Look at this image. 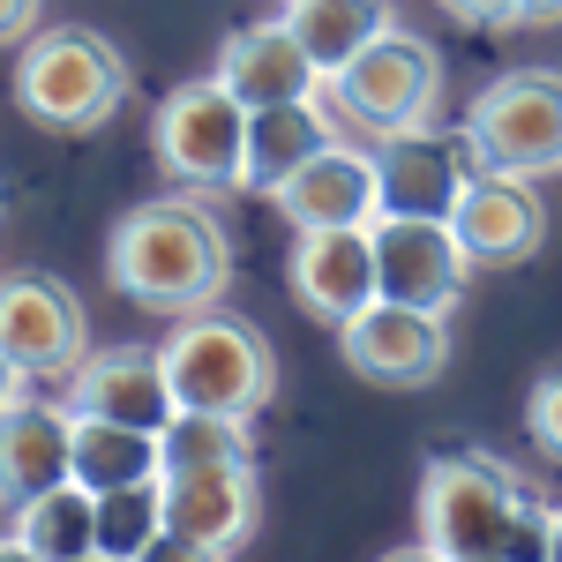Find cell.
<instances>
[{"label":"cell","mask_w":562,"mask_h":562,"mask_svg":"<svg viewBox=\"0 0 562 562\" xmlns=\"http://www.w3.org/2000/svg\"><path fill=\"white\" fill-rule=\"evenodd\" d=\"M0 562H45V555H38V548H23L15 532H0Z\"/></svg>","instance_id":"4dcf8cb0"},{"label":"cell","mask_w":562,"mask_h":562,"mask_svg":"<svg viewBox=\"0 0 562 562\" xmlns=\"http://www.w3.org/2000/svg\"><path fill=\"white\" fill-rule=\"evenodd\" d=\"M473 278V256L450 217H375V285L397 307L450 315Z\"/></svg>","instance_id":"9c48e42d"},{"label":"cell","mask_w":562,"mask_h":562,"mask_svg":"<svg viewBox=\"0 0 562 562\" xmlns=\"http://www.w3.org/2000/svg\"><path fill=\"white\" fill-rule=\"evenodd\" d=\"M525 495H532L525 473H510L503 458H487V450H442L420 473V540L442 548L450 562L503 555Z\"/></svg>","instance_id":"277c9868"},{"label":"cell","mask_w":562,"mask_h":562,"mask_svg":"<svg viewBox=\"0 0 562 562\" xmlns=\"http://www.w3.org/2000/svg\"><path fill=\"white\" fill-rule=\"evenodd\" d=\"M562 23V0H510V31H548Z\"/></svg>","instance_id":"f1b7e54d"},{"label":"cell","mask_w":562,"mask_h":562,"mask_svg":"<svg viewBox=\"0 0 562 562\" xmlns=\"http://www.w3.org/2000/svg\"><path fill=\"white\" fill-rule=\"evenodd\" d=\"M8 532H15L23 548H38L45 562H83V555H98V495L76 487V480H60L53 495L23 503V510L8 518Z\"/></svg>","instance_id":"7402d4cb"},{"label":"cell","mask_w":562,"mask_h":562,"mask_svg":"<svg viewBox=\"0 0 562 562\" xmlns=\"http://www.w3.org/2000/svg\"><path fill=\"white\" fill-rule=\"evenodd\" d=\"M285 278H293V301H301L315 323L346 330L360 307L383 301V285H375V225L301 233V240H293V262H285Z\"/></svg>","instance_id":"7c38bea8"},{"label":"cell","mask_w":562,"mask_h":562,"mask_svg":"<svg viewBox=\"0 0 562 562\" xmlns=\"http://www.w3.org/2000/svg\"><path fill=\"white\" fill-rule=\"evenodd\" d=\"M525 428H532V442L562 465V368H548L540 383L525 390Z\"/></svg>","instance_id":"d4e9b609"},{"label":"cell","mask_w":562,"mask_h":562,"mask_svg":"<svg viewBox=\"0 0 562 562\" xmlns=\"http://www.w3.org/2000/svg\"><path fill=\"white\" fill-rule=\"evenodd\" d=\"M383 562H450V555H442V548H428V540H413V548H390Z\"/></svg>","instance_id":"f546056e"},{"label":"cell","mask_w":562,"mask_h":562,"mask_svg":"<svg viewBox=\"0 0 562 562\" xmlns=\"http://www.w3.org/2000/svg\"><path fill=\"white\" fill-rule=\"evenodd\" d=\"M166 383H173L180 413H217V420H256L262 405L278 397V352L256 323L203 307V315H180L166 330Z\"/></svg>","instance_id":"3957f363"},{"label":"cell","mask_w":562,"mask_h":562,"mask_svg":"<svg viewBox=\"0 0 562 562\" xmlns=\"http://www.w3.org/2000/svg\"><path fill=\"white\" fill-rule=\"evenodd\" d=\"M83 562H113V555H83Z\"/></svg>","instance_id":"836d02e7"},{"label":"cell","mask_w":562,"mask_h":562,"mask_svg":"<svg viewBox=\"0 0 562 562\" xmlns=\"http://www.w3.org/2000/svg\"><path fill=\"white\" fill-rule=\"evenodd\" d=\"M548 562H562V503H555V525H548Z\"/></svg>","instance_id":"d6a6232c"},{"label":"cell","mask_w":562,"mask_h":562,"mask_svg":"<svg viewBox=\"0 0 562 562\" xmlns=\"http://www.w3.org/2000/svg\"><path fill=\"white\" fill-rule=\"evenodd\" d=\"M256 465H211V473H166V532L203 548H240L256 532Z\"/></svg>","instance_id":"ac0fdd59"},{"label":"cell","mask_w":562,"mask_h":562,"mask_svg":"<svg viewBox=\"0 0 562 562\" xmlns=\"http://www.w3.org/2000/svg\"><path fill=\"white\" fill-rule=\"evenodd\" d=\"M105 278H113L121 301L180 323V315H203V307L225 301V285H233V240L203 211V195H158V203H135L113 225Z\"/></svg>","instance_id":"6da1fadb"},{"label":"cell","mask_w":562,"mask_h":562,"mask_svg":"<svg viewBox=\"0 0 562 562\" xmlns=\"http://www.w3.org/2000/svg\"><path fill=\"white\" fill-rule=\"evenodd\" d=\"M458 135H465L480 173H510V180L562 173V76H548V68L495 76L473 98Z\"/></svg>","instance_id":"8992f818"},{"label":"cell","mask_w":562,"mask_h":562,"mask_svg":"<svg viewBox=\"0 0 562 562\" xmlns=\"http://www.w3.org/2000/svg\"><path fill=\"white\" fill-rule=\"evenodd\" d=\"M278 211L293 217V233H338V225H375L383 217V166L375 150H352V143H330L315 150L301 173L270 195Z\"/></svg>","instance_id":"4fadbf2b"},{"label":"cell","mask_w":562,"mask_h":562,"mask_svg":"<svg viewBox=\"0 0 562 562\" xmlns=\"http://www.w3.org/2000/svg\"><path fill=\"white\" fill-rule=\"evenodd\" d=\"M217 83L233 90L248 113H262V105H293V98H315V60L301 53V38L285 31V15L278 23H248V31H225V45H217Z\"/></svg>","instance_id":"2e32d148"},{"label":"cell","mask_w":562,"mask_h":562,"mask_svg":"<svg viewBox=\"0 0 562 562\" xmlns=\"http://www.w3.org/2000/svg\"><path fill=\"white\" fill-rule=\"evenodd\" d=\"M442 8L473 31H510V0H442Z\"/></svg>","instance_id":"83f0119b"},{"label":"cell","mask_w":562,"mask_h":562,"mask_svg":"<svg viewBox=\"0 0 562 562\" xmlns=\"http://www.w3.org/2000/svg\"><path fill=\"white\" fill-rule=\"evenodd\" d=\"M166 473H211V465H256V435L248 420H217V413H180L158 435Z\"/></svg>","instance_id":"603a6c76"},{"label":"cell","mask_w":562,"mask_h":562,"mask_svg":"<svg viewBox=\"0 0 562 562\" xmlns=\"http://www.w3.org/2000/svg\"><path fill=\"white\" fill-rule=\"evenodd\" d=\"M0 352L31 375V383H68L90 352L83 301L53 278V270H8L0 278Z\"/></svg>","instance_id":"ba28073f"},{"label":"cell","mask_w":562,"mask_h":562,"mask_svg":"<svg viewBox=\"0 0 562 562\" xmlns=\"http://www.w3.org/2000/svg\"><path fill=\"white\" fill-rule=\"evenodd\" d=\"M330 143H338V121L323 113V98L262 105V113H248V166H240V188L278 195V188L301 173L315 150H330Z\"/></svg>","instance_id":"d6986e66"},{"label":"cell","mask_w":562,"mask_h":562,"mask_svg":"<svg viewBox=\"0 0 562 562\" xmlns=\"http://www.w3.org/2000/svg\"><path fill=\"white\" fill-rule=\"evenodd\" d=\"M450 225H458L473 270H518V262H532L540 240H548V203H540L532 180L473 173V188H465V203L450 211Z\"/></svg>","instance_id":"5bb4252c"},{"label":"cell","mask_w":562,"mask_h":562,"mask_svg":"<svg viewBox=\"0 0 562 562\" xmlns=\"http://www.w3.org/2000/svg\"><path fill=\"white\" fill-rule=\"evenodd\" d=\"M68 428H76L68 405H38V397L0 405V510L8 518L68 480Z\"/></svg>","instance_id":"e0dca14e"},{"label":"cell","mask_w":562,"mask_h":562,"mask_svg":"<svg viewBox=\"0 0 562 562\" xmlns=\"http://www.w3.org/2000/svg\"><path fill=\"white\" fill-rule=\"evenodd\" d=\"M435 98H442V53L413 31H383L352 68L330 76V105L346 113V128L375 135V143L428 128Z\"/></svg>","instance_id":"52a82bcc"},{"label":"cell","mask_w":562,"mask_h":562,"mask_svg":"<svg viewBox=\"0 0 562 562\" xmlns=\"http://www.w3.org/2000/svg\"><path fill=\"white\" fill-rule=\"evenodd\" d=\"M158 532H166V480H143V487L98 495V555L135 562Z\"/></svg>","instance_id":"cb8c5ba5"},{"label":"cell","mask_w":562,"mask_h":562,"mask_svg":"<svg viewBox=\"0 0 562 562\" xmlns=\"http://www.w3.org/2000/svg\"><path fill=\"white\" fill-rule=\"evenodd\" d=\"M128 90H135V68L121 60V45L105 31H90V23H53L15 60V105L45 135H98L128 105Z\"/></svg>","instance_id":"7a4b0ae2"},{"label":"cell","mask_w":562,"mask_h":562,"mask_svg":"<svg viewBox=\"0 0 562 562\" xmlns=\"http://www.w3.org/2000/svg\"><path fill=\"white\" fill-rule=\"evenodd\" d=\"M338 352L360 383L375 390H420L450 368V323L428 315V307H397V301H375L360 307L346 330H338Z\"/></svg>","instance_id":"30bf717a"},{"label":"cell","mask_w":562,"mask_h":562,"mask_svg":"<svg viewBox=\"0 0 562 562\" xmlns=\"http://www.w3.org/2000/svg\"><path fill=\"white\" fill-rule=\"evenodd\" d=\"M375 166H383V217H450L480 173L465 135H435V128L390 135L375 150Z\"/></svg>","instance_id":"9a60e30c"},{"label":"cell","mask_w":562,"mask_h":562,"mask_svg":"<svg viewBox=\"0 0 562 562\" xmlns=\"http://www.w3.org/2000/svg\"><path fill=\"white\" fill-rule=\"evenodd\" d=\"M68 413H83V420H121V428H143V435H166L180 420L158 346L83 352V368L68 375Z\"/></svg>","instance_id":"8fae6325"},{"label":"cell","mask_w":562,"mask_h":562,"mask_svg":"<svg viewBox=\"0 0 562 562\" xmlns=\"http://www.w3.org/2000/svg\"><path fill=\"white\" fill-rule=\"evenodd\" d=\"M15 383H23V368H15V360L0 352V405H15Z\"/></svg>","instance_id":"1f68e13d"},{"label":"cell","mask_w":562,"mask_h":562,"mask_svg":"<svg viewBox=\"0 0 562 562\" xmlns=\"http://www.w3.org/2000/svg\"><path fill=\"white\" fill-rule=\"evenodd\" d=\"M150 158L180 195H225L248 166V105L217 76L173 83L150 113Z\"/></svg>","instance_id":"5b68a950"},{"label":"cell","mask_w":562,"mask_h":562,"mask_svg":"<svg viewBox=\"0 0 562 562\" xmlns=\"http://www.w3.org/2000/svg\"><path fill=\"white\" fill-rule=\"evenodd\" d=\"M135 562H225V548H203V540H188V532H158Z\"/></svg>","instance_id":"484cf974"},{"label":"cell","mask_w":562,"mask_h":562,"mask_svg":"<svg viewBox=\"0 0 562 562\" xmlns=\"http://www.w3.org/2000/svg\"><path fill=\"white\" fill-rule=\"evenodd\" d=\"M487 562H503V555H487Z\"/></svg>","instance_id":"e575fe53"},{"label":"cell","mask_w":562,"mask_h":562,"mask_svg":"<svg viewBox=\"0 0 562 562\" xmlns=\"http://www.w3.org/2000/svg\"><path fill=\"white\" fill-rule=\"evenodd\" d=\"M38 8L45 0H0V45H31L38 38Z\"/></svg>","instance_id":"4316f807"},{"label":"cell","mask_w":562,"mask_h":562,"mask_svg":"<svg viewBox=\"0 0 562 562\" xmlns=\"http://www.w3.org/2000/svg\"><path fill=\"white\" fill-rule=\"evenodd\" d=\"M68 480L90 487V495H113V487H143V480H166V458H158V435L121 428V420H83L68 428Z\"/></svg>","instance_id":"44dd1931"},{"label":"cell","mask_w":562,"mask_h":562,"mask_svg":"<svg viewBox=\"0 0 562 562\" xmlns=\"http://www.w3.org/2000/svg\"><path fill=\"white\" fill-rule=\"evenodd\" d=\"M285 31L301 38V53L315 60V76L330 83L338 68H352L368 45L397 31L390 23V0H285Z\"/></svg>","instance_id":"ffe728a7"}]
</instances>
